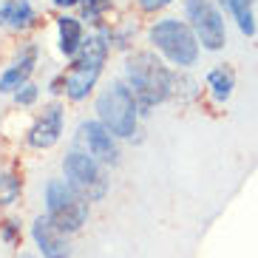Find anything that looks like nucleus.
<instances>
[{
  "label": "nucleus",
  "instance_id": "obj_1",
  "mask_svg": "<svg viewBox=\"0 0 258 258\" xmlns=\"http://www.w3.org/2000/svg\"><path fill=\"white\" fill-rule=\"evenodd\" d=\"M125 77H128V88L134 91L137 105L142 111H148L156 102H162L170 94V83H173L170 74H167V69L151 51L134 54L128 60V66H125Z\"/></svg>",
  "mask_w": 258,
  "mask_h": 258
},
{
  "label": "nucleus",
  "instance_id": "obj_2",
  "mask_svg": "<svg viewBox=\"0 0 258 258\" xmlns=\"http://www.w3.org/2000/svg\"><path fill=\"white\" fill-rule=\"evenodd\" d=\"M105 60H108L105 34H91V37L83 43V48H80L77 62L66 71V77H62V85H66L69 99L80 102V99H85L88 94H91V88L97 85L99 74H102Z\"/></svg>",
  "mask_w": 258,
  "mask_h": 258
},
{
  "label": "nucleus",
  "instance_id": "obj_3",
  "mask_svg": "<svg viewBox=\"0 0 258 258\" xmlns=\"http://www.w3.org/2000/svg\"><path fill=\"white\" fill-rule=\"evenodd\" d=\"M97 114L99 122L105 125L114 137L128 139L137 134V116L139 105L134 91L128 88V83H111L105 91L97 97Z\"/></svg>",
  "mask_w": 258,
  "mask_h": 258
},
{
  "label": "nucleus",
  "instance_id": "obj_4",
  "mask_svg": "<svg viewBox=\"0 0 258 258\" xmlns=\"http://www.w3.org/2000/svg\"><path fill=\"white\" fill-rule=\"evenodd\" d=\"M151 43L165 54L167 60L173 62V66H193L199 60V40L193 34L187 23L182 20H176V17H165L159 23L151 29Z\"/></svg>",
  "mask_w": 258,
  "mask_h": 258
},
{
  "label": "nucleus",
  "instance_id": "obj_5",
  "mask_svg": "<svg viewBox=\"0 0 258 258\" xmlns=\"http://www.w3.org/2000/svg\"><path fill=\"white\" fill-rule=\"evenodd\" d=\"M62 170H66V179L69 184L85 199V202H99V199L108 193V179L102 173V167L94 156L80 151H71L66 159H62Z\"/></svg>",
  "mask_w": 258,
  "mask_h": 258
},
{
  "label": "nucleus",
  "instance_id": "obj_6",
  "mask_svg": "<svg viewBox=\"0 0 258 258\" xmlns=\"http://www.w3.org/2000/svg\"><path fill=\"white\" fill-rule=\"evenodd\" d=\"M190 29L196 34V40H202V46L207 51H219L227 43V29H224V17L216 9L213 0H187L184 3Z\"/></svg>",
  "mask_w": 258,
  "mask_h": 258
},
{
  "label": "nucleus",
  "instance_id": "obj_7",
  "mask_svg": "<svg viewBox=\"0 0 258 258\" xmlns=\"http://www.w3.org/2000/svg\"><path fill=\"white\" fill-rule=\"evenodd\" d=\"M31 238H34V244L40 247L43 258H69L71 255L69 238H66V233L48 219V213L34 219V224H31Z\"/></svg>",
  "mask_w": 258,
  "mask_h": 258
},
{
  "label": "nucleus",
  "instance_id": "obj_8",
  "mask_svg": "<svg viewBox=\"0 0 258 258\" xmlns=\"http://www.w3.org/2000/svg\"><path fill=\"white\" fill-rule=\"evenodd\" d=\"M83 139L88 145V153H91L97 162H105V165H116L119 162V148H116V137L102 125V122L91 119L83 122Z\"/></svg>",
  "mask_w": 258,
  "mask_h": 258
},
{
  "label": "nucleus",
  "instance_id": "obj_9",
  "mask_svg": "<svg viewBox=\"0 0 258 258\" xmlns=\"http://www.w3.org/2000/svg\"><path fill=\"white\" fill-rule=\"evenodd\" d=\"M60 137H62V105L51 102V105L43 108V114H40L37 122L31 125L29 145H31V148H37V151H43V148L57 145V139H60Z\"/></svg>",
  "mask_w": 258,
  "mask_h": 258
},
{
  "label": "nucleus",
  "instance_id": "obj_10",
  "mask_svg": "<svg viewBox=\"0 0 258 258\" xmlns=\"http://www.w3.org/2000/svg\"><path fill=\"white\" fill-rule=\"evenodd\" d=\"M34 60H37V51H34V46H29L6 71H3V77H0V94H12V91L17 94L23 85H29L26 80H29L31 71H34Z\"/></svg>",
  "mask_w": 258,
  "mask_h": 258
},
{
  "label": "nucleus",
  "instance_id": "obj_11",
  "mask_svg": "<svg viewBox=\"0 0 258 258\" xmlns=\"http://www.w3.org/2000/svg\"><path fill=\"white\" fill-rule=\"evenodd\" d=\"M34 23V9L29 0H3L0 3V26L6 29H29Z\"/></svg>",
  "mask_w": 258,
  "mask_h": 258
},
{
  "label": "nucleus",
  "instance_id": "obj_12",
  "mask_svg": "<svg viewBox=\"0 0 258 258\" xmlns=\"http://www.w3.org/2000/svg\"><path fill=\"white\" fill-rule=\"evenodd\" d=\"M57 31H60V51L62 54H74L77 48H83V26H80V20L77 17H69L62 15L60 20H57Z\"/></svg>",
  "mask_w": 258,
  "mask_h": 258
},
{
  "label": "nucleus",
  "instance_id": "obj_13",
  "mask_svg": "<svg viewBox=\"0 0 258 258\" xmlns=\"http://www.w3.org/2000/svg\"><path fill=\"white\" fill-rule=\"evenodd\" d=\"M221 3L233 12V17L238 20V29H241L247 37H252V34H255V17H252V12H250V3H244V0H221Z\"/></svg>",
  "mask_w": 258,
  "mask_h": 258
},
{
  "label": "nucleus",
  "instance_id": "obj_14",
  "mask_svg": "<svg viewBox=\"0 0 258 258\" xmlns=\"http://www.w3.org/2000/svg\"><path fill=\"white\" fill-rule=\"evenodd\" d=\"M207 85L213 88V97L219 99V102L230 99V94H233V71H227V69L210 71V77H207Z\"/></svg>",
  "mask_w": 258,
  "mask_h": 258
},
{
  "label": "nucleus",
  "instance_id": "obj_15",
  "mask_svg": "<svg viewBox=\"0 0 258 258\" xmlns=\"http://www.w3.org/2000/svg\"><path fill=\"white\" fill-rule=\"evenodd\" d=\"M20 190H23V184H20V179H17L15 173L0 170V207L15 205L17 196H20Z\"/></svg>",
  "mask_w": 258,
  "mask_h": 258
},
{
  "label": "nucleus",
  "instance_id": "obj_16",
  "mask_svg": "<svg viewBox=\"0 0 258 258\" xmlns=\"http://www.w3.org/2000/svg\"><path fill=\"white\" fill-rule=\"evenodd\" d=\"M108 9H111V0H83V15L88 23H97L102 12H108Z\"/></svg>",
  "mask_w": 258,
  "mask_h": 258
},
{
  "label": "nucleus",
  "instance_id": "obj_17",
  "mask_svg": "<svg viewBox=\"0 0 258 258\" xmlns=\"http://www.w3.org/2000/svg\"><path fill=\"white\" fill-rule=\"evenodd\" d=\"M34 99H37V85H23V88L15 94V102H17V105H31Z\"/></svg>",
  "mask_w": 258,
  "mask_h": 258
},
{
  "label": "nucleus",
  "instance_id": "obj_18",
  "mask_svg": "<svg viewBox=\"0 0 258 258\" xmlns=\"http://www.w3.org/2000/svg\"><path fill=\"white\" fill-rule=\"evenodd\" d=\"M167 3H173V0H139V9H142V12H159Z\"/></svg>",
  "mask_w": 258,
  "mask_h": 258
},
{
  "label": "nucleus",
  "instance_id": "obj_19",
  "mask_svg": "<svg viewBox=\"0 0 258 258\" xmlns=\"http://www.w3.org/2000/svg\"><path fill=\"white\" fill-rule=\"evenodd\" d=\"M12 224H15V221H6V224H3V238H6V241H15V227H12Z\"/></svg>",
  "mask_w": 258,
  "mask_h": 258
},
{
  "label": "nucleus",
  "instance_id": "obj_20",
  "mask_svg": "<svg viewBox=\"0 0 258 258\" xmlns=\"http://www.w3.org/2000/svg\"><path fill=\"white\" fill-rule=\"evenodd\" d=\"M80 0H54V6H60V9H69V6H77Z\"/></svg>",
  "mask_w": 258,
  "mask_h": 258
},
{
  "label": "nucleus",
  "instance_id": "obj_21",
  "mask_svg": "<svg viewBox=\"0 0 258 258\" xmlns=\"http://www.w3.org/2000/svg\"><path fill=\"white\" fill-rule=\"evenodd\" d=\"M244 3H250V6H252V3H255V0H244Z\"/></svg>",
  "mask_w": 258,
  "mask_h": 258
}]
</instances>
